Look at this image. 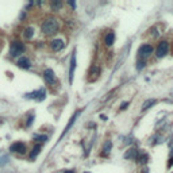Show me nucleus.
Here are the masks:
<instances>
[{"instance_id": "9", "label": "nucleus", "mask_w": 173, "mask_h": 173, "mask_svg": "<svg viewBox=\"0 0 173 173\" xmlns=\"http://www.w3.org/2000/svg\"><path fill=\"white\" fill-rule=\"evenodd\" d=\"M74 69H76V52L72 53L70 57V68H69V83H73V74H74Z\"/></svg>"}, {"instance_id": "15", "label": "nucleus", "mask_w": 173, "mask_h": 173, "mask_svg": "<svg viewBox=\"0 0 173 173\" xmlns=\"http://www.w3.org/2000/svg\"><path fill=\"white\" fill-rule=\"evenodd\" d=\"M99 72H100L99 68H97L96 65H93V66L89 69V76H91V77H89V80H91V81L96 80V77L99 76Z\"/></svg>"}, {"instance_id": "21", "label": "nucleus", "mask_w": 173, "mask_h": 173, "mask_svg": "<svg viewBox=\"0 0 173 173\" xmlns=\"http://www.w3.org/2000/svg\"><path fill=\"white\" fill-rule=\"evenodd\" d=\"M33 140L35 142H46L47 141V135H39V134H35L33 137Z\"/></svg>"}, {"instance_id": "17", "label": "nucleus", "mask_w": 173, "mask_h": 173, "mask_svg": "<svg viewBox=\"0 0 173 173\" xmlns=\"http://www.w3.org/2000/svg\"><path fill=\"white\" fill-rule=\"evenodd\" d=\"M23 37H25L26 39H31L34 37V29H33V27H27V29H25Z\"/></svg>"}, {"instance_id": "18", "label": "nucleus", "mask_w": 173, "mask_h": 173, "mask_svg": "<svg viewBox=\"0 0 173 173\" xmlns=\"http://www.w3.org/2000/svg\"><path fill=\"white\" fill-rule=\"evenodd\" d=\"M111 147H112V142H111V141H107L106 144H104V147H103V155L110 154Z\"/></svg>"}, {"instance_id": "4", "label": "nucleus", "mask_w": 173, "mask_h": 173, "mask_svg": "<svg viewBox=\"0 0 173 173\" xmlns=\"http://www.w3.org/2000/svg\"><path fill=\"white\" fill-rule=\"evenodd\" d=\"M168 50H169L168 42H167V41H162V42L158 43L157 50H155V56H157L158 58H162V57H165L168 54Z\"/></svg>"}, {"instance_id": "20", "label": "nucleus", "mask_w": 173, "mask_h": 173, "mask_svg": "<svg viewBox=\"0 0 173 173\" xmlns=\"http://www.w3.org/2000/svg\"><path fill=\"white\" fill-rule=\"evenodd\" d=\"M50 7H52L53 11H60V10L62 8V3L58 2V0H56V2H52V3H50Z\"/></svg>"}, {"instance_id": "22", "label": "nucleus", "mask_w": 173, "mask_h": 173, "mask_svg": "<svg viewBox=\"0 0 173 173\" xmlns=\"http://www.w3.org/2000/svg\"><path fill=\"white\" fill-rule=\"evenodd\" d=\"M34 122V114H30L29 116L26 118V126L29 127V126H31V123Z\"/></svg>"}, {"instance_id": "6", "label": "nucleus", "mask_w": 173, "mask_h": 173, "mask_svg": "<svg viewBox=\"0 0 173 173\" xmlns=\"http://www.w3.org/2000/svg\"><path fill=\"white\" fill-rule=\"evenodd\" d=\"M153 50H154L153 46L149 45V43H145V45L140 46V49H138V54H140V57H142V58H147V57L153 53Z\"/></svg>"}, {"instance_id": "5", "label": "nucleus", "mask_w": 173, "mask_h": 173, "mask_svg": "<svg viewBox=\"0 0 173 173\" xmlns=\"http://www.w3.org/2000/svg\"><path fill=\"white\" fill-rule=\"evenodd\" d=\"M25 97L26 99H35L38 101H42V100H45V97H46V92H45V89L34 91V92H31V93H26Z\"/></svg>"}, {"instance_id": "16", "label": "nucleus", "mask_w": 173, "mask_h": 173, "mask_svg": "<svg viewBox=\"0 0 173 173\" xmlns=\"http://www.w3.org/2000/svg\"><path fill=\"white\" fill-rule=\"evenodd\" d=\"M155 103H157V100H155V99H149V100H146L144 104H142V111H146V110H149V108L153 107Z\"/></svg>"}, {"instance_id": "27", "label": "nucleus", "mask_w": 173, "mask_h": 173, "mask_svg": "<svg viewBox=\"0 0 173 173\" xmlns=\"http://www.w3.org/2000/svg\"><path fill=\"white\" fill-rule=\"evenodd\" d=\"M64 173H74V172H73V171H65Z\"/></svg>"}, {"instance_id": "3", "label": "nucleus", "mask_w": 173, "mask_h": 173, "mask_svg": "<svg viewBox=\"0 0 173 173\" xmlns=\"http://www.w3.org/2000/svg\"><path fill=\"white\" fill-rule=\"evenodd\" d=\"M10 151L11 153H16V154H26L27 153V146L26 144H23V142H14V144L10 146Z\"/></svg>"}, {"instance_id": "2", "label": "nucleus", "mask_w": 173, "mask_h": 173, "mask_svg": "<svg viewBox=\"0 0 173 173\" xmlns=\"http://www.w3.org/2000/svg\"><path fill=\"white\" fill-rule=\"evenodd\" d=\"M26 50L25 43H22L20 41H12L11 47H10V56L11 57H18L20 54H23Z\"/></svg>"}, {"instance_id": "14", "label": "nucleus", "mask_w": 173, "mask_h": 173, "mask_svg": "<svg viewBox=\"0 0 173 173\" xmlns=\"http://www.w3.org/2000/svg\"><path fill=\"white\" fill-rule=\"evenodd\" d=\"M138 164H146L149 161V155L145 151H138V157H137Z\"/></svg>"}, {"instance_id": "1", "label": "nucleus", "mask_w": 173, "mask_h": 173, "mask_svg": "<svg viewBox=\"0 0 173 173\" xmlns=\"http://www.w3.org/2000/svg\"><path fill=\"white\" fill-rule=\"evenodd\" d=\"M41 30L45 35H53L60 30V22L56 18H46L41 26Z\"/></svg>"}, {"instance_id": "23", "label": "nucleus", "mask_w": 173, "mask_h": 173, "mask_svg": "<svg viewBox=\"0 0 173 173\" xmlns=\"http://www.w3.org/2000/svg\"><path fill=\"white\" fill-rule=\"evenodd\" d=\"M144 66H145V62H144V61H142V62H138L137 69H138V70H141V69H144Z\"/></svg>"}, {"instance_id": "7", "label": "nucleus", "mask_w": 173, "mask_h": 173, "mask_svg": "<svg viewBox=\"0 0 173 173\" xmlns=\"http://www.w3.org/2000/svg\"><path fill=\"white\" fill-rule=\"evenodd\" d=\"M43 79L49 85H53L54 83H56V76H54V72L52 69H45V72H43Z\"/></svg>"}, {"instance_id": "10", "label": "nucleus", "mask_w": 173, "mask_h": 173, "mask_svg": "<svg viewBox=\"0 0 173 173\" xmlns=\"http://www.w3.org/2000/svg\"><path fill=\"white\" fill-rule=\"evenodd\" d=\"M16 65L19 68H22V69H30V66H31V61H30L27 57H20L16 61Z\"/></svg>"}, {"instance_id": "26", "label": "nucleus", "mask_w": 173, "mask_h": 173, "mask_svg": "<svg viewBox=\"0 0 173 173\" xmlns=\"http://www.w3.org/2000/svg\"><path fill=\"white\" fill-rule=\"evenodd\" d=\"M141 173H149V169H144V171H142Z\"/></svg>"}, {"instance_id": "13", "label": "nucleus", "mask_w": 173, "mask_h": 173, "mask_svg": "<svg viewBox=\"0 0 173 173\" xmlns=\"http://www.w3.org/2000/svg\"><path fill=\"white\" fill-rule=\"evenodd\" d=\"M138 157V150H135V149H128V150L124 153V158H131V160H137Z\"/></svg>"}, {"instance_id": "11", "label": "nucleus", "mask_w": 173, "mask_h": 173, "mask_svg": "<svg viewBox=\"0 0 173 173\" xmlns=\"http://www.w3.org/2000/svg\"><path fill=\"white\" fill-rule=\"evenodd\" d=\"M115 42V34L112 31H108L106 34V37H104V43H106V46H112Z\"/></svg>"}, {"instance_id": "25", "label": "nucleus", "mask_w": 173, "mask_h": 173, "mask_svg": "<svg viewBox=\"0 0 173 173\" xmlns=\"http://www.w3.org/2000/svg\"><path fill=\"white\" fill-rule=\"evenodd\" d=\"M68 4H69L70 7H72V8H73V10H74V8H76V4H74V3H73V2H68Z\"/></svg>"}, {"instance_id": "12", "label": "nucleus", "mask_w": 173, "mask_h": 173, "mask_svg": "<svg viewBox=\"0 0 173 173\" xmlns=\"http://www.w3.org/2000/svg\"><path fill=\"white\" fill-rule=\"evenodd\" d=\"M79 115H80V111H79V112H76V114H74V115H73V116H72V118H70V120H69V123H68V126L65 127V130H64V133H62V134H61V138H62V137H64V135H65V134L68 133V131H69V128H70V127H72V124L74 123V120H76V119H77V116H79Z\"/></svg>"}, {"instance_id": "28", "label": "nucleus", "mask_w": 173, "mask_h": 173, "mask_svg": "<svg viewBox=\"0 0 173 173\" xmlns=\"http://www.w3.org/2000/svg\"><path fill=\"white\" fill-rule=\"evenodd\" d=\"M85 173H87V172H85Z\"/></svg>"}, {"instance_id": "19", "label": "nucleus", "mask_w": 173, "mask_h": 173, "mask_svg": "<svg viewBox=\"0 0 173 173\" xmlns=\"http://www.w3.org/2000/svg\"><path fill=\"white\" fill-rule=\"evenodd\" d=\"M39 151H41V146H39V145H35V146L33 147L31 153H30V158H31V160H34V158H35L37 155L39 154Z\"/></svg>"}, {"instance_id": "8", "label": "nucleus", "mask_w": 173, "mask_h": 173, "mask_svg": "<svg viewBox=\"0 0 173 173\" xmlns=\"http://www.w3.org/2000/svg\"><path fill=\"white\" fill-rule=\"evenodd\" d=\"M64 46H65V42H64L61 38H56V39H53L52 42H50V47H52L54 52H60V50H62Z\"/></svg>"}, {"instance_id": "24", "label": "nucleus", "mask_w": 173, "mask_h": 173, "mask_svg": "<svg viewBox=\"0 0 173 173\" xmlns=\"http://www.w3.org/2000/svg\"><path fill=\"white\" fill-rule=\"evenodd\" d=\"M127 106H128V101H124V103L120 106V110H126V108H127Z\"/></svg>"}]
</instances>
